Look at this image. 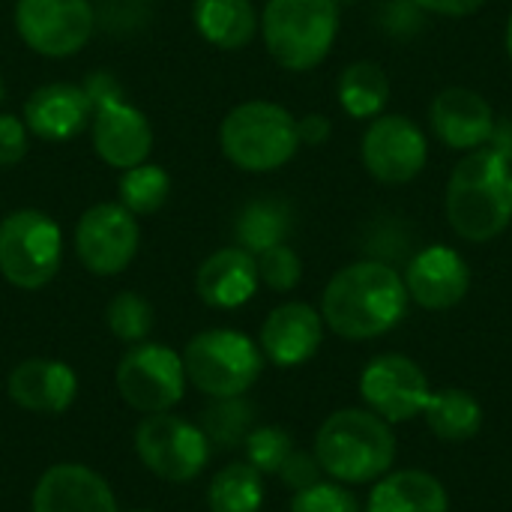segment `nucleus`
<instances>
[{"mask_svg": "<svg viewBox=\"0 0 512 512\" xmlns=\"http://www.w3.org/2000/svg\"><path fill=\"white\" fill-rule=\"evenodd\" d=\"M180 357L186 381L213 399L243 396L264 369L261 348L237 330H204L192 336Z\"/></svg>", "mask_w": 512, "mask_h": 512, "instance_id": "nucleus-6", "label": "nucleus"}, {"mask_svg": "<svg viewBox=\"0 0 512 512\" xmlns=\"http://www.w3.org/2000/svg\"><path fill=\"white\" fill-rule=\"evenodd\" d=\"M78 393L75 372L60 360H24L9 375V399L33 414H63Z\"/></svg>", "mask_w": 512, "mask_h": 512, "instance_id": "nucleus-21", "label": "nucleus"}, {"mask_svg": "<svg viewBox=\"0 0 512 512\" xmlns=\"http://www.w3.org/2000/svg\"><path fill=\"white\" fill-rule=\"evenodd\" d=\"M243 447H246V462L264 477V474H279V468L294 450V441L279 426H261L246 435Z\"/></svg>", "mask_w": 512, "mask_h": 512, "instance_id": "nucleus-31", "label": "nucleus"}, {"mask_svg": "<svg viewBox=\"0 0 512 512\" xmlns=\"http://www.w3.org/2000/svg\"><path fill=\"white\" fill-rule=\"evenodd\" d=\"M90 135H93V150L96 156L111 165V168H135L147 162L153 150V129L150 120L141 108L129 105L120 96H108L93 105V120H90Z\"/></svg>", "mask_w": 512, "mask_h": 512, "instance_id": "nucleus-14", "label": "nucleus"}, {"mask_svg": "<svg viewBox=\"0 0 512 512\" xmlns=\"http://www.w3.org/2000/svg\"><path fill=\"white\" fill-rule=\"evenodd\" d=\"M27 156V126L15 114H0V168H15Z\"/></svg>", "mask_w": 512, "mask_h": 512, "instance_id": "nucleus-34", "label": "nucleus"}, {"mask_svg": "<svg viewBox=\"0 0 512 512\" xmlns=\"http://www.w3.org/2000/svg\"><path fill=\"white\" fill-rule=\"evenodd\" d=\"M258 282L255 255L240 246H225L198 267L195 291L213 309H237L255 297Z\"/></svg>", "mask_w": 512, "mask_h": 512, "instance_id": "nucleus-20", "label": "nucleus"}, {"mask_svg": "<svg viewBox=\"0 0 512 512\" xmlns=\"http://www.w3.org/2000/svg\"><path fill=\"white\" fill-rule=\"evenodd\" d=\"M15 30L42 57H72L96 30V6L90 0H18Z\"/></svg>", "mask_w": 512, "mask_h": 512, "instance_id": "nucleus-10", "label": "nucleus"}, {"mask_svg": "<svg viewBox=\"0 0 512 512\" xmlns=\"http://www.w3.org/2000/svg\"><path fill=\"white\" fill-rule=\"evenodd\" d=\"M255 423V408L243 396L213 399L201 414V432L207 435L210 447L234 450L246 441Z\"/></svg>", "mask_w": 512, "mask_h": 512, "instance_id": "nucleus-29", "label": "nucleus"}, {"mask_svg": "<svg viewBox=\"0 0 512 512\" xmlns=\"http://www.w3.org/2000/svg\"><path fill=\"white\" fill-rule=\"evenodd\" d=\"M108 330L114 339L120 342H129V345H138L150 336L153 330V306L135 294V291H120L114 294V300L108 303Z\"/></svg>", "mask_w": 512, "mask_h": 512, "instance_id": "nucleus-30", "label": "nucleus"}, {"mask_svg": "<svg viewBox=\"0 0 512 512\" xmlns=\"http://www.w3.org/2000/svg\"><path fill=\"white\" fill-rule=\"evenodd\" d=\"M366 512H450V495L429 471H390L369 492Z\"/></svg>", "mask_w": 512, "mask_h": 512, "instance_id": "nucleus-22", "label": "nucleus"}, {"mask_svg": "<svg viewBox=\"0 0 512 512\" xmlns=\"http://www.w3.org/2000/svg\"><path fill=\"white\" fill-rule=\"evenodd\" d=\"M138 219L120 201H102L81 213L75 225V255L96 276L123 273L138 255Z\"/></svg>", "mask_w": 512, "mask_h": 512, "instance_id": "nucleus-11", "label": "nucleus"}, {"mask_svg": "<svg viewBox=\"0 0 512 512\" xmlns=\"http://www.w3.org/2000/svg\"><path fill=\"white\" fill-rule=\"evenodd\" d=\"M210 441L201 426L177 414H147L135 429V453L150 474L168 483L195 480L210 462Z\"/></svg>", "mask_w": 512, "mask_h": 512, "instance_id": "nucleus-8", "label": "nucleus"}, {"mask_svg": "<svg viewBox=\"0 0 512 512\" xmlns=\"http://www.w3.org/2000/svg\"><path fill=\"white\" fill-rule=\"evenodd\" d=\"M117 390L141 414H165L186 393L183 357L156 342H138L117 363Z\"/></svg>", "mask_w": 512, "mask_h": 512, "instance_id": "nucleus-9", "label": "nucleus"}, {"mask_svg": "<svg viewBox=\"0 0 512 512\" xmlns=\"http://www.w3.org/2000/svg\"><path fill=\"white\" fill-rule=\"evenodd\" d=\"M360 156L375 180L399 186V183H411L426 168L429 144L411 117L381 114L363 132Z\"/></svg>", "mask_w": 512, "mask_h": 512, "instance_id": "nucleus-12", "label": "nucleus"}, {"mask_svg": "<svg viewBox=\"0 0 512 512\" xmlns=\"http://www.w3.org/2000/svg\"><path fill=\"white\" fill-rule=\"evenodd\" d=\"M447 222L468 243H489L512 222V159L498 147L471 150L447 183Z\"/></svg>", "mask_w": 512, "mask_h": 512, "instance_id": "nucleus-2", "label": "nucleus"}, {"mask_svg": "<svg viewBox=\"0 0 512 512\" xmlns=\"http://www.w3.org/2000/svg\"><path fill=\"white\" fill-rule=\"evenodd\" d=\"M132 512H150V510H132Z\"/></svg>", "mask_w": 512, "mask_h": 512, "instance_id": "nucleus-41", "label": "nucleus"}, {"mask_svg": "<svg viewBox=\"0 0 512 512\" xmlns=\"http://www.w3.org/2000/svg\"><path fill=\"white\" fill-rule=\"evenodd\" d=\"M33 512H117L111 486L87 465L48 468L33 489Z\"/></svg>", "mask_w": 512, "mask_h": 512, "instance_id": "nucleus-19", "label": "nucleus"}, {"mask_svg": "<svg viewBox=\"0 0 512 512\" xmlns=\"http://www.w3.org/2000/svg\"><path fill=\"white\" fill-rule=\"evenodd\" d=\"M336 3H354V0H336Z\"/></svg>", "mask_w": 512, "mask_h": 512, "instance_id": "nucleus-39", "label": "nucleus"}, {"mask_svg": "<svg viewBox=\"0 0 512 512\" xmlns=\"http://www.w3.org/2000/svg\"><path fill=\"white\" fill-rule=\"evenodd\" d=\"M219 144L225 159L240 171L267 174L294 159L300 150V132L288 108L252 99L225 114L219 126Z\"/></svg>", "mask_w": 512, "mask_h": 512, "instance_id": "nucleus-4", "label": "nucleus"}, {"mask_svg": "<svg viewBox=\"0 0 512 512\" xmlns=\"http://www.w3.org/2000/svg\"><path fill=\"white\" fill-rule=\"evenodd\" d=\"M261 33L270 57L291 69L309 72L330 54L339 33L336 0H267Z\"/></svg>", "mask_w": 512, "mask_h": 512, "instance_id": "nucleus-5", "label": "nucleus"}, {"mask_svg": "<svg viewBox=\"0 0 512 512\" xmlns=\"http://www.w3.org/2000/svg\"><path fill=\"white\" fill-rule=\"evenodd\" d=\"M210 512H261L264 480L249 462H234L222 468L207 492Z\"/></svg>", "mask_w": 512, "mask_h": 512, "instance_id": "nucleus-27", "label": "nucleus"}, {"mask_svg": "<svg viewBox=\"0 0 512 512\" xmlns=\"http://www.w3.org/2000/svg\"><path fill=\"white\" fill-rule=\"evenodd\" d=\"M288 234H291V207L276 198H255L234 219L237 246L252 255H261L270 246L285 243Z\"/></svg>", "mask_w": 512, "mask_h": 512, "instance_id": "nucleus-25", "label": "nucleus"}, {"mask_svg": "<svg viewBox=\"0 0 512 512\" xmlns=\"http://www.w3.org/2000/svg\"><path fill=\"white\" fill-rule=\"evenodd\" d=\"M405 288L417 306L429 312H444L468 297L471 267L450 246H429L411 258L405 273Z\"/></svg>", "mask_w": 512, "mask_h": 512, "instance_id": "nucleus-15", "label": "nucleus"}, {"mask_svg": "<svg viewBox=\"0 0 512 512\" xmlns=\"http://www.w3.org/2000/svg\"><path fill=\"white\" fill-rule=\"evenodd\" d=\"M258 261V276L267 288L285 294V291H294L303 279V264H300V255L288 246V243H279V246H270L267 252L255 255Z\"/></svg>", "mask_w": 512, "mask_h": 512, "instance_id": "nucleus-32", "label": "nucleus"}, {"mask_svg": "<svg viewBox=\"0 0 512 512\" xmlns=\"http://www.w3.org/2000/svg\"><path fill=\"white\" fill-rule=\"evenodd\" d=\"M168 195H171V177L162 165L141 162L120 174L117 198L132 216H150V213L162 210Z\"/></svg>", "mask_w": 512, "mask_h": 512, "instance_id": "nucleus-28", "label": "nucleus"}, {"mask_svg": "<svg viewBox=\"0 0 512 512\" xmlns=\"http://www.w3.org/2000/svg\"><path fill=\"white\" fill-rule=\"evenodd\" d=\"M432 129L453 150H480L495 138L498 120L486 96L468 87H447L432 102Z\"/></svg>", "mask_w": 512, "mask_h": 512, "instance_id": "nucleus-17", "label": "nucleus"}, {"mask_svg": "<svg viewBox=\"0 0 512 512\" xmlns=\"http://www.w3.org/2000/svg\"><path fill=\"white\" fill-rule=\"evenodd\" d=\"M405 279L384 261H357L342 267L324 288V324L351 342L378 339L399 327L408 312Z\"/></svg>", "mask_w": 512, "mask_h": 512, "instance_id": "nucleus-1", "label": "nucleus"}, {"mask_svg": "<svg viewBox=\"0 0 512 512\" xmlns=\"http://www.w3.org/2000/svg\"><path fill=\"white\" fill-rule=\"evenodd\" d=\"M93 120V102L81 84L51 81L36 87L24 102V126L42 141H69Z\"/></svg>", "mask_w": 512, "mask_h": 512, "instance_id": "nucleus-16", "label": "nucleus"}, {"mask_svg": "<svg viewBox=\"0 0 512 512\" xmlns=\"http://www.w3.org/2000/svg\"><path fill=\"white\" fill-rule=\"evenodd\" d=\"M423 417H426L432 435L447 444L471 441L483 429V405L477 402L474 393L459 390V387L432 393L423 408Z\"/></svg>", "mask_w": 512, "mask_h": 512, "instance_id": "nucleus-24", "label": "nucleus"}, {"mask_svg": "<svg viewBox=\"0 0 512 512\" xmlns=\"http://www.w3.org/2000/svg\"><path fill=\"white\" fill-rule=\"evenodd\" d=\"M315 459L333 480L363 486L390 474L396 462V435L378 414L345 408L321 423L315 435Z\"/></svg>", "mask_w": 512, "mask_h": 512, "instance_id": "nucleus-3", "label": "nucleus"}, {"mask_svg": "<svg viewBox=\"0 0 512 512\" xmlns=\"http://www.w3.org/2000/svg\"><path fill=\"white\" fill-rule=\"evenodd\" d=\"M297 132H300V144H324L330 138V120L324 114H306L303 120H297Z\"/></svg>", "mask_w": 512, "mask_h": 512, "instance_id": "nucleus-37", "label": "nucleus"}, {"mask_svg": "<svg viewBox=\"0 0 512 512\" xmlns=\"http://www.w3.org/2000/svg\"><path fill=\"white\" fill-rule=\"evenodd\" d=\"M192 24L210 45L222 51H237L255 39L261 18L252 0H195Z\"/></svg>", "mask_w": 512, "mask_h": 512, "instance_id": "nucleus-23", "label": "nucleus"}, {"mask_svg": "<svg viewBox=\"0 0 512 512\" xmlns=\"http://www.w3.org/2000/svg\"><path fill=\"white\" fill-rule=\"evenodd\" d=\"M360 396L387 423H408L423 414L432 390L423 369L405 354H381L360 375Z\"/></svg>", "mask_w": 512, "mask_h": 512, "instance_id": "nucleus-13", "label": "nucleus"}, {"mask_svg": "<svg viewBox=\"0 0 512 512\" xmlns=\"http://www.w3.org/2000/svg\"><path fill=\"white\" fill-rule=\"evenodd\" d=\"M507 54H510V60H512V15H510V21H507Z\"/></svg>", "mask_w": 512, "mask_h": 512, "instance_id": "nucleus-38", "label": "nucleus"}, {"mask_svg": "<svg viewBox=\"0 0 512 512\" xmlns=\"http://www.w3.org/2000/svg\"><path fill=\"white\" fill-rule=\"evenodd\" d=\"M63 261L60 225L33 207L12 210L0 222V273L9 285L24 291L45 288Z\"/></svg>", "mask_w": 512, "mask_h": 512, "instance_id": "nucleus-7", "label": "nucleus"}, {"mask_svg": "<svg viewBox=\"0 0 512 512\" xmlns=\"http://www.w3.org/2000/svg\"><path fill=\"white\" fill-rule=\"evenodd\" d=\"M291 512H360V504L339 483H315L291 498Z\"/></svg>", "mask_w": 512, "mask_h": 512, "instance_id": "nucleus-33", "label": "nucleus"}, {"mask_svg": "<svg viewBox=\"0 0 512 512\" xmlns=\"http://www.w3.org/2000/svg\"><path fill=\"white\" fill-rule=\"evenodd\" d=\"M321 339H324L321 312L297 300V303H282L267 315L258 348L270 363L291 369L312 360L321 348Z\"/></svg>", "mask_w": 512, "mask_h": 512, "instance_id": "nucleus-18", "label": "nucleus"}, {"mask_svg": "<svg viewBox=\"0 0 512 512\" xmlns=\"http://www.w3.org/2000/svg\"><path fill=\"white\" fill-rule=\"evenodd\" d=\"M387 99H390V78L378 63L357 60L339 75V105L351 117L357 120L378 117Z\"/></svg>", "mask_w": 512, "mask_h": 512, "instance_id": "nucleus-26", "label": "nucleus"}, {"mask_svg": "<svg viewBox=\"0 0 512 512\" xmlns=\"http://www.w3.org/2000/svg\"><path fill=\"white\" fill-rule=\"evenodd\" d=\"M279 477H282L294 492H300V489H309V486L321 483V465H318L315 456L291 450V456H288L285 465L279 468Z\"/></svg>", "mask_w": 512, "mask_h": 512, "instance_id": "nucleus-35", "label": "nucleus"}, {"mask_svg": "<svg viewBox=\"0 0 512 512\" xmlns=\"http://www.w3.org/2000/svg\"><path fill=\"white\" fill-rule=\"evenodd\" d=\"M417 9H426V12H438V15H450V18H462V15H471L477 12L486 0H411Z\"/></svg>", "mask_w": 512, "mask_h": 512, "instance_id": "nucleus-36", "label": "nucleus"}, {"mask_svg": "<svg viewBox=\"0 0 512 512\" xmlns=\"http://www.w3.org/2000/svg\"><path fill=\"white\" fill-rule=\"evenodd\" d=\"M0 99H3V81H0Z\"/></svg>", "mask_w": 512, "mask_h": 512, "instance_id": "nucleus-40", "label": "nucleus"}]
</instances>
